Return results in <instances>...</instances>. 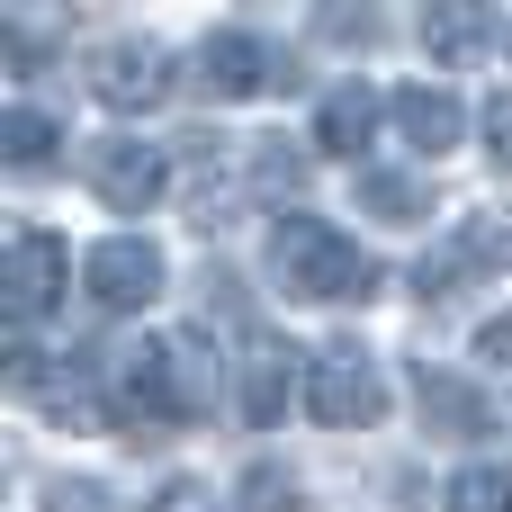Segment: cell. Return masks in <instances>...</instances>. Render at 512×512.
<instances>
[{
	"label": "cell",
	"instance_id": "cell-7",
	"mask_svg": "<svg viewBox=\"0 0 512 512\" xmlns=\"http://www.w3.org/2000/svg\"><path fill=\"white\" fill-rule=\"evenodd\" d=\"M81 180H90V198L99 207H117V216H144L153 198H162V153L144 144V135H99L90 153H81Z\"/></svg>",
	"mask_w": 512,
	"mask_h": 512
},
{
	"label": "cell",
	"instance_id": "cell-5",
	"mask_svg": "<svg viewBox=\"0 0 512 512\" xmlns=\"http://www.w3.org/2000/svg\"><path fill=\"white\" fill-rule=\"evenodd\" d=\"M495 270H512V216H459V234L414 270V297L441 306L459 297V279H495Z\"/></svg>",
	"mask_w": 512,
	"mask_h": 512
},
{
	"label": "cell",
	"instance_id": "cell-8",
	"mask_svg": "<svg viewBox=\"0 0 512 512\" xmlns=\"http://www.w3.org/2000/svg\"><path fill=\"white\" fill-rule=\"evenodd\" d=\"M270 81H279V54H270L261 36L216 27V36L198 45V90H207V99H252V90H270Z\"/></svg>",
	"mask_w": 512,
	"mask_h": 512
},
{
	"label": "cell",
	"instance_id": "cell-13",
	"mask_svg": "<svg viewBox=\"0 0 512 512\" xmlns=\"http://www.w3.org/2000/svg\"><path fill=\"white\" fill-rule=\"evenodd\" d=\"M360 207L387 216V225H423V216H432V189H423L414 171H360Z\"/></svg>",
	"mask_w": 512,
	"mask_h": 512
},
{
	"label": "cell",
	"instance_id": "cell-15",
	"mask_svg": "<svg viewBox=\"0 0 512 512\" xmlns=\"http://www.w3.org/2000/svg\"><path fill=\"white\" fill-rule=\"evenodd\" d=\"M54 144H63V135H54L45 108H9V117H0V162H9V171H45Z\"/></svg>",
	"mask_w": 512,
	"mask_h": 512
},
{
	"label": "cell",
	"instance_id": "cell-21",
	"mask_svg": "<svg viewBox=\"0 0 512 512\" xmlns=\"http://www.w3.org/2000/svg\"><path fill=\"white\" fill-rule=\"evenodd\" d=\"M99 504H108L99 486H54V512H99Z\"/></svg>",
	"mask_w": 512,
	"mask_h": 512
},
{
	"label": "cell",
	"instance_id": "cell-1",
	"mask_svg": "<svg viewBox=\"0 0 512 512\" xmlns=\"http://www.w3.org/2000/svg\"><path fill=\"white\" fill-rule=\"evenodd\" d=\"M270 261H279V288H288V297H315V306H369L378 279H387V270H378L351 234H333L324 216H279Z\"/></svg>",
	"mask_w": 512,
	"mask_h": 512
},
{
	"label": "cell",
	"instance_id": "cell-22",
	"mask_svg": "<svg viewBox=\"0 0 512 512\" xmlns=\"http://www.w3.org/2000/svg\"><path fill=\"white\" fill-rule=\"evenodd\" d=\"M504 45H512V18H504Z\"/></svg>",
	"mask_w": 512,
	"mask_h": 512
},
{
	"label": "cell",
	"instance_id": "cell-11",
	"mask_svg": "<svg viewBox=\"0 0 512 512\" xmlns=\"http://www.w3.org/2000/svg\"><path fill=\"white\" fill-rule=\"evenodd\" d=\"M486 36H495V18L468 9V0L423 9V45H432V63H468V54H486Z\"/></svg>",
	"mask_w": 512,
	"mask_h": 512
},
{
	"label": "cell",
	"instance_id": "cell-12",
	"mask_svg": "<svg viewBox=\"0 0 512 512\" xmlns=\"http://www.w3.org/2000/svg\"><path fill=\"white\" fill-rule=\"evenodd\" d=\"M369 126H378V99H369L360 81H342V90L315 108V153H360Z\"/></svg>",
	"mask_w": 512,
	"mask_h": 512
},
{
	"label": "cell",
	"instance_id": "cell-20",
	"mask_svg": "<svg viewBox=\"0 0 512 512\" xmlns=\"http://www.w3.org/2000/svg\"><path fill=\"white\" fill-rule=\"evenodd\" d=\"M477 360H495V369L512 360V315H504V324H486V333H477Z\"/></svg>",
	"mask_w": 512,
	"mask_h": 512
},
{
	"label": "cell",
	"instance_id": "cell-4",
	"mask_svg": "<svg viewBox=\"0 0 512 512\" xmlns=\"http://www.w3.org/2000/svg\"><path fill=\"white\" fill-rule=\"evenodd\" d=\"M162 279H171V261H162L144 234H108V243L81 252V297H90L99 315H135V306H153Z\"/></svg>",
	"mask_w": 512,
	"mask_h": 512
},
{
	"label": "cell",
	"instance_id": "cell-14",
	"mask_svg": "<svg viewBox=\"0 0 512 512\" xmlns=\"http://www.w3.org/2000/svg\"><path fill=\"white\" fill-rule=\"evenodd\" d=\"M288 360H297V351L252 342V360H243V414H252V423H279V405H288Z\"/></svg>",
	"mask_w": 512,
	"mask_h": 512
},
{
	"label": "cell",
	"instance_id": "cell-2",
	"mask_svg": "<svg viewBox=\"0 0 512 512\" xmlns=\"http://www.w3.org/2000/svg\"><path fill=\"white\" fill-rule=\"evenodd\" d=\"M306 414H315L324 432H369V423L387 414L378 360H369L360 342H324V351L306 360Z\"/></svg>",
	"mask_w": 512,
	"mask_h": 512
},
{
	"label": "cell",
	"instance_id": "cell-10",
	"mask_svg": "<svg viewBox=\"0 0 512 512\" xmlns=\"http://www.w3.org/2000/svg\"><path fill=\"white\" fill-rule=\"evenodd\" d=\"M414 405H423V423L441 432V441H468V432H486L495 414H486V396L468 387V378H450V369H414Z\"/></svg>",
	"mask_w": 512,
	"mask_h": 512
},
{
	"label": "cell",
	"instance_id": "cell-9",
	"mask_svg": "<svg viewBox=\"0 0 512 512\" xmlns=\"http://www.w3.org/2000/svg\"><path fill=\"white\" fill-rule=\"evenodd\" d=\"M387 117H396L405 153H423V162H441V153L468 135V108H459V90H441V81H405V90L387 99Z\"/></svg>",
	"mask_w": 512,
	"mask_h": 512
},
{
	"label": "cell",
	"instance_id": "cell-16",
	"mask_svg": "<svg viewBox=\"0 0 512 512\" xmlns=\"http://www.w3.org/2000/svg\"><path fill=\"white\" fill-rule=\"evenodd\" d=\"M441 504L450 512H512V468H459Z\"/></svg>",
	"mask_w": 512,
	"mask_h": 512
},
{
	"label": "cell",
	"instance_id": "cell-18",
	"mask_svg": "<svg viewBox=\"0 0 512 512\" xmlns=\"http://www.w3.org/2000/svg\"><path fill=\"white\" fill-rule=\"evenodd\" d=\"M486 153H495V171H512V90L486 99Z\"/></svg>",
	"mask_w": 512,
	"mask_h": 512
},
{
	"label": "cell",
	"instance_id": "cell-6",
	"mask_svg": "<svg viewBox=\"0 0 512 512\" xmlns=\"http://www.w3.org/2000/svg\"><path fill=\"white\" fill-rule=\"evenodd\" d=\"M90 99L117 108V117L162 108V99H171V54H162L153 36H117V45H99V54H90Z\"/></svg>",
	"mask_w": 512,
	"mask_h": 512
},
{
	"label": "cell",
	"instance_id": "cell-3",
	"mask_svg": "<svg viewBox=\"0 0 512 512\" xmlns=\"http://www.w3.org/2000/svg\"><path fill=\"white\" fill-rule=\"evenodd\" d=\"M63 288H72V252L45 225H18L9 234V261H0V315L27 333V324H45L63 306Z\"/></svg>",
	"mask_w": 512,
	"mask_h": 512
},
{
	"label": "cell",
	"instance_id": "cell-17",
	"mask_svg": "<svg viewBox=\"0 0 512 512\" xmlns=\"http://www.w3.org/2000/svg\"><path fill=\"white\" fill-rule=\"evenodd\" d=\"M234 504L243 512H297V477H288V468H252Z\"/></svg>",
	"mask_w": 512,
	"mask_h": 512
},
{
	"label": "cell",
	"instance_id": "cell-19",
	"mask_svg": "<svg viewBox=\"0 0 512 512\" xmlns=\"http://www.w3.org/2000/svg\"><path fill=\"white\" fill-rule=\"evenodd\" d=\"M144 512H216V495H207L198 477H171V486H162V495H153Z\"/></svg>",
	"mask_w": 512,
	"mask_h": 512
}]
</instances>
